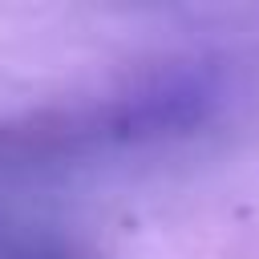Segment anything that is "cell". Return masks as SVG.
<instances>
[]
</instances>
